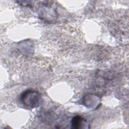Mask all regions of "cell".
I'll return each mask as SVG.
<instances>
[{"label":"cell","mask_w":129,"mask_h":129,"mask_svg":"<svg viewBox=\"0 0 129 129\" xmlns=\"http://www.w3.org/2000/svg\"><path fill=\"white\" fill-rule=\"evenodd\" d=\"M20 100L25 106L35 108L39 106L41 101L40 94L36 91L27 90L21 96Z\"/></svg>","instance_id":"cell-1"},{"label":"cell","mask_w":129,"mask_h":129,"mask_svg":"<svg viewBox=\"0 0 129 129\" xmlns=\"http://www.w3.org/2000/svg\"><path fill=\"white\" fill-rule=\"evenodd\" d=\"M86 121L82 116L77 115L74 116L71 121L72 128L79 129L81 128H85V124H86Z\"/></svg>","instance_id":"cell-2"}]
</instances>
